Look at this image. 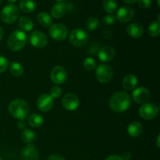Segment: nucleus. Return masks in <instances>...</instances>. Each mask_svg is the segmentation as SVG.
Returning <instances> with one entry per match:
<instances>
[{"instance_id":"nucleus-2","label":"nucleus","mask_w":160,"mask_h":160,"mask_svg":"<svg viewBox=\"0 0 160 160\" xmlns=\"http://www.w3.org/2000/svg\"><path fill=\"white\" fill-rule=\"evenodd\" d=\"M9 114L17 120H25L30 112V106L23 99H16L11 102L8 107Z\"/></svg>"},{"instance_id":"nucleus-42","label":"nucleus","mask_w":160,"mask_h":160,"mask_svg":"<svg viewBox=\"0 0 160 160\" xmlns=\"http://www.w3.org/2000/svg\"><path fill=\"white\" fill-rule=\"evenodd\" d=\"M159 137H160V136L158 135V137H157V141H156V144H157L158 148H159V147H160V145H159Z\"/></svg>"},{"instance_id":"nucleus-32","label":"nucleus","mask_w":160,"mask_h":160,"mask_svg":"<svg viewBox=\"0 0 160 160\" xmlns=\"http://www.w3.org/2000/svg\"><path fill=\"white\" fill-rule=\"evenodd\" d=\"M8 67H9V62L7 59L3 56H0V73L6 71Z\"/></svg>"},{"instance_id":"nucleus-1","label":"nucleus","mask_w":160,"mask_h":160,"mask_svg":"<svg viewBox=\"0 0 160 160\" xmlns=\"http://www.w3.org/2000/svg\"><path fill=\"white\" fill-rule=\"evenodd\" d=\"M131 99L125 92H117L112 95L109 101V107L115 112H123L130 107Z\"/></svg>"},{"instance_id":"nucleus-18","label":"nucleus","mask_w":160,"mask_h":160,"mask_svg":"<svg viewBox=\"0 0 160 160\" xmlns=\"http://www.w3.org/2000/svg\"><path fill=\"white\" fill-rule=\"evenodd\" d=\"M67 10V5L64 2H56V4L53 5L51 9V14L52 17L56 19L61 18L63 17L64 14L66 13Z\"/></svg>"},{"instance_id":"nucleus-11","label":"nucleus","mask_w":160,"mask_h":160,"mask_svg":"<svg viewBox=\"0 0 160 160\" xmlns=\"http://www.w3.org/2000/svg\"><path fill=\"white\" fill-rule=\"evenodd\" d=\"M30 43L34 47L38 48H42L46 46L48 43V39L44 33L39 31H35L30 35Z\"/></svg>"},{"instance_id":"nucleus-27","label":"nucleus","mask_w":160,"mask_h":160,"mask_svg":"<svg viewBox=\"0 0 160 160\" xmlns=\"http://www.w3.org/2000/svg\"><path fill=\"white\" fill-rule=\"evenodd\" d=\"M9 70H10L11 74L14 77H20L23 73V66L17 62H11Z\"/></svg>"},{"instance_id":"nucleus-36","label":"nucleus","mask_w":160,"mask_h":160,"mask_svg":"<svg viewBox=\"0 0 160 160\" xmlns=\"http://www.w3.org/2000/svg\"><path fill=\"white\" fill-rule=\"evenodd\" d=\"M47 160H65V159H64L62 156H60V155L56 154L50 156L47 159Z\"/></svg>"},{"instance_id":"nucleus-26","label":"nucleus","mask_w":160,"mask_h":160,"mask_svg":"<svg viewBox=\"0 0 160 160\" xmlns=\"http://www.w3.org/2000/svg\"><path fill=\"white\" fill-rule=\"evenodd\" d=\"M103 9L108 13L112 14L115 12L117 9V0H103Z\"/></svg>"},{"instance_id":"nucleus-21","label":"nucleus","mask_w":160,"mask_h":160,"mask_svg":"<svg viewBox=\"0 0 160 160\" xmlns=\"http://www.w3.org/2000/svg\"><path fill=\"white\" fill-rule=\"evenodd\" d=\"M19 27L22 31H31L34 28V23L31 18L28 17H22L19 19L18 21Z\"/></svg>"},{"instance_id":"nucleus-37","label":"nucleus","mask_w":160,"mask_h":160,"mask_svg":"<svg viewBox=\"0 0 160 160\" xmlns=\"http://www.w3.org/2000/svg\"><path fill=\"white\" fill-rule=\"evenodd\" d=\"M26 122H25L24 120H19L18 123H17V126L20 128V130H23L26 128Z\"/></svg>"},{"instance_id":"nucleus-14","label":"nucleus","mask_w":160,"mask_h":160,"mask_svg":"<svg viewBox=\"0 0 160 160\" xmlns=\"http://www.w3.org/2000/svg\"><path fill=\"white\" fill-rule=\"evenodd\" d=\"M37 106L42 112H48L53 107V98L48 94H43L38 98Z\"/></svg>"},{"instance_id":"nucleus-33","label":"nucleus","mask_w":160,"mask_h":160,"mask_svg":"<svg viewBox=\"0 0 160 160\" xmlns=\"http://www.w3.org/2000/svg\"><path fill=\"white\" fill-rule=\"evenodd\" d=\"M116 17L114 16L111 15V14H108V15L105 16L102 19V22L104 24L106 25H112L115 23Z\"/></svg>"},{"instance_id":"nucleus-43","label":"nucleus","mask_w":160,"mask_h":160,"mask_svg":"<svg viewBox=\"0 0 160 160\" xmlns=\"http://www.w3.org/2000/svg\"><path fill=\"white\" fill-rule=\"evenodd\" d=\"M7 1L9 2H10V4H12V3L15 2L17 1V0H7Z\"/></svg>"},{"instance_id":"nucleus-24","label":"nucleus","mask_w":160,"mask_h":160,"mask_svg":"<svg viewBox=\"0 0 160 160\" xmlns=\"http://www.w3.org/2000/svg\"><path fill=\"white\" fill-rule=\"evenodd\" d=\"M20 8L24 12H32L35 9L36 4L33 0H21Z\"/></svg>"},{"instance_id":"nucleus-22","label":"nucleus","mask_w":160,"mask_h":160,"mask_svg":"<svg viewBox=\"0 0 160 160\" xmlns=\"http://www.w3.org/2000/svg\"><path fill=\"white\" fill-rule=\"evenodd\" d=\"M37 20L39 24L42 27H45V28L50 27L52 25V20L50 15L45 12H40L38 15Z\"/></svg>"},{"instance_id":"nucleus-28","label":"nucleus","mask_w":160,"mask_h":160,"mask_svg":"<svg viewBox=\"0 0 160 160\" xmlns=\"http://www.w3.org/2000/svg\"><path fill=\"white\" fill-rule=\"evenodd\" d=\"M160 33L159 22L153 21L148 26V34L152 37H157Z\"/></svg>"},{"instance_id":"nucleus-15","label":"nucleus","mask_w":160,"mask_h":160,"mask_svg":"<svg viewBox=\"0 0 160 160\" xmlns=\"http://www.w3.org/2000/svg\"><path fill=\"white\" fill-rule=\"evenodd\" d=\"M21 158L23 160H38L39 154L32 143L28 144L22 150Z\"/></svg>"},{"instance_id":"nucleus-41","label":"nucleus","mask_w":160,"mask_h":160,"mask_svg":"<svg viewBox=\"0 0 160 160\" xmlns=\"http://www.w3.org/2000/svg\"><path fill=\"white\" fill-rule=\"evenodd\" d=\"M3 34H4V31H3L2 28V27L0 26V41H1L2 38Z\"/></svg>"},{"instance_id":"nucleus-35","label":"nucleus","mask_w":160,"mask_h":160,"mask_svg":"<svg viewBox=\"0 0 160 160\" xmlns=\"http://www.w3.org/2000/svg\"><path fill=\"white\" fill-rule=\"evenodd\" d=\"M102 36L106 39L110 38L111 36H112V31H111V30L108 28H104L102 30Z\"/></svg>"},{"instance_id":"nucleus-46","label":"nucleus","mask_w":160,"mask_h":160,"mask_svg":"<svg viewBox=\"0 0 160 160\" xmlns=\"http://www.w3.org/2000/svg\"><path fill=\"white\" fill-rule=\"evenodd\" d=\"M1 2H2V0H0V4H1Z\"/></svg>"},{"instance_id":"nucleus-45","label":"nucleus","mask_w":160,"mask_h":160,"mask_svg":"<svg viewBox=\"0 0 160 160\" xmlns=\"http://www.w3.org/2000/svg\"><path fill=\"white\" fill-rule=\"evenodd\" d=\"M157 3H158V6H159V0H157Z\"/></svg>"},{"instance_id":"nucleus-7","label":"nucleus","mask_w":160,"mask_h":160,"mask_svg":"<svg viewBox=\"0 0 160 160\" xmlns=\"http://www.w3.org/2000/svg\"><path fill=\"white\" fill-rule=\"evenodd\" d=\"M159 112L157 106L153 103H145L139 109V115L144 120H152L156 118Z\"/></svg>"},{"instance_id":"nucleus-44","label":"nucleus","mask_w":160,"mask_h":160,"mask_svg":"<svg viewBox=\"0 0 160 160\" xmlns=\"http://www.w3.org/2000/svg\"><path fill=\"white\" fill-rule=\"evenodd\" d=\"M56 2H62V1H63V0H56Z\"/></svg>"},{"instance_id":"nucleus-25","label":"nucleus","mask_w":160,"mask_h":160,"mask_svg":"<svg viewBox=\"0 0 160 160\" xmlns=\"http://www.w3.org/2000/svg\"><path fill=\"white\" fill-rule=\"evenodd\" d=\"M20 138L24 143L30 144L32 143L33 141L35 139V134L31 129H23L20 134Z\"/></svg>"},{"instance_id":"nucleus-38","label":"nucleus","mask_w":160,"mask_h":160,"mask_svg":"<svg viewBox=\"0 0 160 160\" xmlns=\"http://www.w3.org/2000/svg\"><path fill=\"white\" fill-rule=\"evenodd\" d=\"M106 160H123V159H122L121 156H117V155H112V156L106 158Z\"/></svg>"},{"instance_id":"nucleus-9","label":"nucleus","mask_w":160,"mask_h":160,"mask_svg":"<svg viewBox=\"0 0 160 160\" xmlns=\"http://www.w3.org/2000/svg\"><path fill=\"white\" fill-rule=\"evenodd\" d=\"M51 79L56 84H62L67 79V73L65 69L61 66H56L51 71Z\"/></svg>"},{"instance_id":"nucleus-31","label":"nucleus","mask_w":160,"mask_h":160,"mask_svg":"<svg viewBox=\"0 0 160 160\" xmlns=\"http://www.w3.org/2000/svg\"><path fill=\"white\" fill-rule=\"evenodd\" d=\"M62 95V89L60 88L58 86H55V87H52L50 90V96L52 98H57L59 97H60V95Z\"/></svg>"},{"instance_id":"nucleus-8","label":"nucleus","mask_w":160,"mask_h":160,"mask_svg":"<svg viewBox=\"0 0 160 160\" xmlns=\"http://www.w3.org/2000/svg\"><path fill=\"white\" fill-rule=\"evenodd\" d=\"M49 34L54 40L62 41L68 35V30L63 24L55 23L50 27Z\"/></svg>"},{"instance_id":"nucleus-3","label":"nucleus","mask_w":160,"mask_h":160,"mask_svg":"<svg viewBox=\"0 0 160 160\" xmlns=\"http://www.w3.org/2000/svg\"><path fill=\"white\" fill-rule=\"evenodd\" d=\"M27 42H28L27 34L23 31L17 30V31H13L9 35L7 44L8 47L11 51L17 52L21 50L25 46Z\"/></svg>"},{"instance_id":"nucleus-34","label":"nucleus","mask_w":160,"mask_h":160,"mask_svg":"<svg viewBox=\"0 0 160 160\" xmlns=\"http://www.w3.org/2000/svg\"><path fill=\"white\" fill-rule=\"evenodd\" d=\"M138 5L140 7L143 8V9H147V8L150 7L152 4L151 0H138Z\"/></svg>"},{"instance_id":"nucleus-5","label":"nucleus","mask_w":160,"mask_h":160,"mask_svg":"<svg viewBox=\"0 0 160 160\" xmlns=\"http://www.w3.org/2000/svg\"><path fill=\"white\" fill-rule=\"evenodd\" d=\"M88 34L84 30L77 28V29L73 30L70 34L69 40L70 42L75 47H81L87 42Z\"/></svg>"},{"instance_id":"nucleus-6","label":"nucleus","mask_w":160,"mask_h":160,"mask_svg":"<svg viewBox=\"0 0 160 160\" xmlns=\"http://www.w3.org/2000/svg\"><path fill=\"white\" fill-rule=\"evenodd\" d=\"M95 74L99 82L106 84L112 80L113 72L110 66L107 64H100L98 66V67H96Z\"/></svg>"},{"instance_id":"nucleus-10","label":"nucleus","mask_w":160,"mask_h":160,"mask_svg":"<svg viewBox=\"0 0 160 160\" xmlns=\"http://www.w3.org/2000/svg\"><path fill=\"white\" fill-rule=\"evenodd\" d=\"M135 12L134 9L130 6H123L117 12V18L121 23H128L134 17Z\"/></svg>"},{"instance_id":"nucleus-30","label":"nucleus","mask_w":160,"mask_h":160,"mask_svg":"<svg viewBox=\"0 0 160 160\" xmlns=\"http://www.w3.org/2000/svg\"><path fill=\"white\" fill-rule=\"evenodd\" d=\"M98 25H99V20L96 17H90L86 23V27L89 31H95Z\"/></svg>"},{"instance_id":"nucleus-39","label":"nucleus","mask_w":160,"mask_h":160,"mask_svg":"<svg viewBox=\"0 0 160 160\" xmlns=\"http://www.w3.org/2000/svg\"><path fill=\"white\" fill-rule=\"evenodd\" d=\"M123 160H130L131 159V154L130 152H124L121 156Z\"/></svg>"},{"instance_id":"nucleus-29","label":"nucleus","mask_w":160,"mask_h":160,"mask_svg":"<svg viewBox=\"0 0 160 160\" xmlns=\"http://www.w3.org/2000/svg\"><path fill=\"white\" fill-rule=\"evenodd\" d=\"M84 69L87 70H93L97 67V63L93 58H86L83 62Z\"/></svg>"},{"instance_id":"nucleus-17","label":"nucleus","mask_w":160,"mask_h":160,"mask_svg":"<svg viewBox=\"0 0 160 160\" xmlns=\"http://www.w3.org/2000/svg\"><path fill=\"white\" fill-rule=\"evenodd\" d=\"M127 33L134 38H139L144 34V28L140 23H133L128 25L127 28Z\"/></svg>"},{"instance_id":"nucleus-12","label":"nucleus","mask_w":160,"mask_h":160,"mask_svg":"<svg viewBox=\"0 0 160 160\" xmlns=\"http://www.w3.org/2000/svg\"><path fill=\"white\" fill-rule=\"evenodd\" d=\"M150 92L145 87L135 88L132 93L133 100L138 104H145L150 98Z\"/></svg>"},{"instance_id":"nucleus-23","label":"nucleus","mask_w":160,"mask_h":160,"mask_svg":"<svg viewBox=\"0 0 160 160\" xmlns=\"http://www.w3.org/2000/svg\"><path fill=\"white\" fill-rule=\"evenodd\" d=\"M28 122L32 128H39L44 123V118L39 114H32L28 117Z\"/></svg>"},{"instance_id":"nucleus-20","label":"nucleus","mask_w":160,"mask_h":160,"mask_svg":"<svg viewBox=\"0 0 160 160\" xmlns=\"http://www.w3.org/2000/svg\"><path fill=\"white\" fill-rule=\"evenodd\" d=\"M122 84L125 90H133L138 84V78L134 74H128L123 79Z\"/></svg>"},{"instance_id":"nucleus-13","label":"nucleus","mask_w":160,"mask_h":160,"mask_svg":"<svg viewBox=\"0 0 160 160\" xmlns=\"http://www.w3.org/2000/svg\"><path fill=\"white\" fill-rule=\"evenodd\" d=\"M62 106L69 111H73L79 106V99L76 95L73 93H67L64 95L62 100Z\"/></svg>"},{"instance_id":"nucleus-16","label":"nucleus","mask_w":160,"mask_h":160,"mask_svg":"<svg viewBox=\"0 0 160 160\" xmlns=\"http://www.w3.org/2000/svg\"><path fill=\"white\" fill-rule=\"evenodd\" d=\"M115 49H114L112 46L106 45V46L102 47V48L98 51V59H99L102 62H106L112 60V59L115 57Z\"/></svg>"},{"instance_id":"nucleus-47","label":"nucleus","mask_w":160,"mask_h":160,"mask_svg":"<svg viewBox=\"0 0 160 160\" xmlns=\"http://www.w3.org/2000/svg\"><path fill=\"white\" fill-rule=\"evenodd\" d=\"M0 160H2V159H1V158H0Z\"/></svg>"},{"instance_id":"nucleus-4","label":"nucleus","mask_w":160,"mask_h":160,"mask_svg":"<svg viewBox=\"0 0 160 160\" xmlns=\"http://www.w3.org/2000/svg\"><path fill=\"white\" fill-rule=\"evenodd\" d=\"M20 10L14 4H9L5 6L1 12V19L4 23H12L18 19Z\"/></svg>"},{"instance_id":"nucleus-19","label":"nucleus","mask_w":160,"mask_h":160,"mask_svg":"<svg viewBox=\"0 0 160 160\" xmlns=\"http://www.w3.org/2000/svg\"><path fill=\"white\" fill-rule=\"evenodd\" d=\"M143 131L142 123L138 121L132 122L128 127V133L131 138H137L140 135Z\"/></svg>"},{"instance_id":"nucleus-40","label":"nucleus","mask_w":160,"mask_h":160,"mask_svg":"<svg viewBox=\"0 0 160 160\" xmlns=\"http://www.w3.org/2000/svg\"><path fill=\"white\" fill-rule=\"evenodd\" d=\"M124 2L126 3H128V4H133V3H134L135 2H137L138 0H123Z\"/></svg>"}]
</instances>
